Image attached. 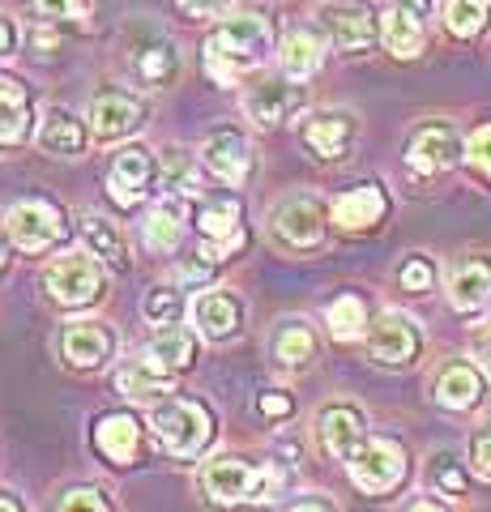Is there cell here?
Returning a JSON list of instances; mask_svg holds the SVG:
<instances>
[{
    "label": "cell",
    "mask_w": 491,
    "mask_h": 512,
    "mask_svg": "<svg viewBox=\"0 0 491 512\" xmlns=\"http://www.w3.org/2000/svg\"><path fill=\"white\" fill-rule=\"evenodd\" d=\"M269 52V18L257 9H240L227 13L223 22L210 30L205 39V64L223 86H231L240 73L257 69Z\"/></svg>",
    "instance_id": "obj_1"
},
{
    "label": "cell",
    "mask_w": 491,
    "mask_h": 512,
    "mask_svg": "<svg viewBox=\"0 0 491 512\" xmlns=\"http://www.w3.org/2000/svg\"><path fill=\"white\" fill-rule=\"evenodd\" d=\"M201 487L214 504H269L282 491L274 466H252L248 457H214L201 470Z\"/></svg>",
    "instance_id": "obj_2"
},
{
    "label": "cell",
    "mask_w": 491,
    "mask_h": 512,
    "mask_svg": "<svg viewBox=\"0 0 491 512\" xmlns=\"http://www.w3.org/2000/svg\"><path fill=\"white\" fill-rule=\"evenodd\" d=\"M150 427H154L158 444H163L171 457H180V461L201 457L205 448H210V440H214L210 410H205L201 402H188V397H167L163 406H154Z\"/></svg>",
    "instance_id": "obj_3"
},
{
    "label": "cell",
    "mask_w": 491,
    "mask_h": 512,
    "mask_svg": "<svg viewBox=\"0 0 491 512\" xmlns=\"http://www.w3.org/2000/svg\"><path fill=\"white\" fill-rule=\"evenodd\" d=\"M346 470H351V483L368 495H389L393 487L406 478V448L389 436H368L363 440L351 461H346Z\"/></svg>",
    "instance_id": "obj_4"
},
{
    "label": "cell",
    "mask_w": 491,
    "mask_h": 512,
    "mask_svg": "<svg viewBox=\"0 0 491 512\" xmlns=\"http://www.w3.org/2000/svg\"><path fill=\"white\" fill-rule=\"evenodd\" d=\"M43 286L60 308H86V303L103 295V261L90 252H69L47 265Z\"/></svg>",
    "instance_id": "obj_5"
},
{
    "label": "cell",
    "mask_w": 491,
    "mask_h": 512,
    "mask_svg": "<svg viewBox=\"0 0 491 512\" xmlns=\"http://www.w3.org/2000/svg\"><path fill=\"white\" fill-rule=\"evenodd\" d=\"M423 350V333L406 312H385L368 329V355L380 367H410Z\"/></svg>",
    "instance_id": "obj_6"
},
{
    "label": "cell",
    "mask_w": 491,
    "mask_h": 512,
    "mask_svg": "<svg viewBox=\"0 0 491 512\" xmlns=\"http://www.w3.org/2000/svg\"><path fill=\"white\" fill-rule=\"evenodd\" d=\"M5 231L22 252H47L65 235V214L47 201H18L5 214Z\"/></svg>",
    "instance_id": "obj_7"
},
{
    "label": "cell",
    "mask_w": 491,
    "mask_h": 512,
    "mask_svg": "<svg viewBox=\"0 0 491 512\" xmlns=\"http://www.w3.org/2000/svg\"><path fill=\"white\" fill-rule=\"evenodd\" d=\"M197 231L205 235L201 252L210 261H223V256L244 248V227H240V201L235 197H210L197 205Z\"/></svg>",
    "instance_id": "obj_8"
},
{
    "label": "cell",
    "mask_w": 491,
    "mask_h": 512,
    "mask_svg": "<svg viewBox=\"0 0 491 512\" xmlns=\"http://www.w3.org/2000/svg\"><path fill=\"white\" fill-rule=\"evenodd\" d=\"M274 235L278 244H287L291 252H308L325 244V210L312 197H287L274 210Z\"/></svg>",
    "instance_id": "obj_9"
},
{
    "label": "cell",
    "mask_w": 491,
    "mask_h": 512,
    "mask_svg": "<svg viewBox=\"0 0 491 512\" xmlns=\"http://www.w3.org/2000/svg\"><path fill=\"white\" fill-rule=\"evenodd\" d=\"M154 175H158V163L146 146H124L116 158H112V171H107V188L120 205H141L150 197L154 188Z\"/></svg>",
    "instance_id": "obj_10"
},
{
    "label": "cell",
    "mask_w": 491,
    "mask_h": 512,
    "mask_svg": "<svg viewBox=\"0 0 491 512\" xmlns=\"http://www.w3.org/2000/svg\"><path fill=\"white\" fill-rule=\"evenodd\" d=\"M457 158H462V141H457L449 124L415 128V137H410V146H406V167L415 175H440V171H449Z\"/></svg>",
    "instance_id": "obj_11"
},
{
    "label": "cell",
    "mask_w": 491,
    "mask_h": 512,
    "mask_svg": "<svg viewBox=\"0 0 491 512\" xmlns=\"http://www.w3.org/2000/svg\"><path fill=\"white\" fill-rule=\"evenodd\" d=\"M86 120L94 128V137L120 141V137L137 133V128L146 124V107H141V99H133V94H124V90H107L86 107Z\"/></svg>",
    "instance_id": "obj_12"
},
{
    "label": "cell",
    "mask_w": 491,
    "mask_h": 512,
    "mask_svg": "<svg viewBox=\"0 0 491 512\" xmlns=\"http://www.w3.org/2000/svg\"><path fill=\"white\" fill-rule=\"evenodd\" d=\"M316 436H321V448L338 461H351L355 448L368 440V423H363V410L359 406H346L334 402L316 414Z\"/></svg>",
    "instance_id": "obj_13"
},
{
    "label": "cell",
    "mask_w": 491,
    "mask_h": 512,
    "mask_svg": "<svg viewBox=\"0 0 491 512\" xmlns=\"http://www.w3.org/2000/svg\"><path fill=\"white\" fill-rule=\"evenodd\" d=\"M449 303L462 316H479L491 308V256H462L449 274Z\"/></svg>",
    "instance_id": "obj_14"
},
{
    "label": "cell",
    "mask_w": 491,
    "mask_h": 512,
    "mask_svg": "<svg viewBox=\"0 0 491 512\" xmlns=\"http://www.w3.org/2000/svg\"><path fill=\"white\" fill-rule=\"evenodd\" d=\"M299 107H304V86L291 82V77L287 82H261V86H252L244 94V111H248V120L257 128L287 124Z\"/></svg>",
    "instance_id": "obj_15"
},
{
    "label": "cell",
    "mask_w": 491,
    "mask_h": 512,
    "mask_svg": "<svg viewBox=\"0 0 491 512\" xmlns=\"http://www.w3.org/2000/svg\"><path fill=\"white\" fill-rule=\"evenodd\" d=\"M316 18L338 52H363L376 43V18L363 5H321Z\"/></svg>",
    "instance_id": "obj_16"
},
{
    "label": "cell",
    "mask_w": 491,
    "mask_h": 512,
    "mask_svg": "<svg viewBox=\"0 0 491 512\" xmlns=\"http://www.w3.org/2000/svg\"><path fill=\"white\" fill-rule=\"evenodd\" d=\"M201 163L210 167L218 180L231 184V188H240L248 180V171H252V150H248V141L235 133V128H218V133L205 137V146H201Z\"/></svg>",
    "instance_id": "obj_17"
},
{
    "label": "cell",
    "mask_w": 491,
    "mask_h": 512,
    "mask_svg": "<svg viewBox=\"0 0 491 512\" xmlns=\"http://www.w3.org/2000/svg\"><path fill=\"white\" fill-rule=\"evenodd\" d=\"M483 393H487L483 372H479V367H474L470 359L445 363V367L436 372V380H432V397H436L440 406H449V410H470V406H479Z\"/></svg>",
    "instance_id": "obj_18"
},
{
    "label": "cell",
    "mask_w": 491,
    "mask_h": 512,
    "mask_svg": "<svg viewBox=\"0 0 491 512\" xmlns=\"http://www.w3.org/2000/svg\"><path fill=\"white\" fill-rule=\"evenodd\" d=\"M304 141L316 158H346L355 146V116L351 111H316L304 124Z\"/></svg>",
    "instance_id": "obj_19"
},
{
    "label": "cell",
    "mask_w": 491,
    "mask_h": 512,
    "mask_svg": "<svg viewBox=\"0 0 491 512\" xmlns=\"http://www.w3.org/2000/svg\"><path fill=\"white\" fill-rule=\"evenodd\" d=\"M193 325L205 333L210 342H227L240 333L244 325V303L227 295V291H205L197 303H193Z\"/></svg>",
    "instance_id": "obj_20"
},
{
    "label": "cell",
    "mask_w": 491,
    "mask_h": 512,
    "mask_svg": "<svg viewBox=\"0 0 491 512\" xmlns=\"http://www.w3.org/2000/svg\"><path fill=\"white\" fill-rule=\"evenodd\" d=\"M385 210H389V197L380 192V184H359L351 192H342L329 214H334V227L342 231H368L385 218Z\"/></svg>",
    "instance_id": "obj_21"
},
{
    "label": "cell",
    "mask_w": 491,
    "mask_h": 512,
    "mask_svg": "<svg viewBox=\"0 0 491 512\" xmlns=\"http://www.w3.org/2000/svg\"><path fill=\"white\" fill-rule=\"evenodd\" d=\"M116 350V333L107 325H94V320H77L65 329V359L73 367H103Z\"/></svg>",
    "instance_id": "obj_22"
},
{
    "label": "cell",
    "mask_w": 491,
    "mask_h": 512,
    "mask_svg": "<svg viewBox=\"0 0 491 512\" xmlns=\"http://www.w3.org/2000/svg\"><path fill=\"white\" fill-rule=\"evenodd\" d=\"M94 444H99V453L107 461L129 466V461L137 457V448H141V427H137L133 414L112 410V414H103V419L94 423Z\"/></svg>",
    "instance_id": "obj_23"
},
{
    "label": "cell",
    "mask_w": 491,
    "mask_h": 512,
    "mask_svg": "<svg viewBox=\"0 0 491 512\" xmlns=\"http://www.w3.org/2000/svg\"><path fill=\"white\" fill-rule=\"evenodd\" d=\"M39 146L56 158H77L86 150V124L65 107H52L39 124Z\"/></svg>",
    "instance_id": "obj_24"
},
{
    "label": "cell",
    "mask_w": 491,
    "mask_h": 512,
    "mask_svg": "<svg viewBox=\"0 0 491 512\" xmlns=\"http://www.w3.org/2000/svg\"><path fill=\"white\" fill-rule=\"evenodd\" d=\"M321 56H325V43L304 26L287 30V39H282V47H278V64L291 82H308V77L321 69Z\"/></svg>",
    "instance_id": "obj_25"
},
{
    "label": "cell",
    "mask_w": 491,
    "mask_h": 512,
    "mask_svg": "<svg viewBox=\"0 0 491 512\" xmlns=\"http://www.w3.org/2000/svg\"><path fill=\"white\" fill-rule=\"evenodd\" d=\"M269 350H274V359L282 367L299 372V367H312V359H316V333L308 320H282L274 329V338H269Z\"/></svg>",
    "instance_id": "obj_26"
},
{
    "label": "cell",
    "mask_w": 491,
    "mask_h": 512,
    "mask_svg": "<svg viewBox=\"0 0 491 512\" xmlns=\"http://www.w3.org/2000/svg\"><path fill=\"white\" fill-rule=\"evenodd\" d=\"M30 133V94L22 82L0 73V146H18Z\"/></svg>",
    "instance_id": "obj_27"
},
{
    "label": "cell",
    "mask_w": 491,
    "mask_h": 512,
    "mask_svg": "<svg viewBox=\"0 0 491 512\" xmlns=\"http://www.w3.org/2000/svg\"><path fill=\"white\" fill-rule=\"evenodd\" d=\"M141 239L150 252H176L184 239V210L176 201H158L141 218Z\"/></svg>",
    "instance_id": "obj_28"
},
{
    "label": "cell",
    "mask_w": 491,
    "mask_h": 512,
    "mask_svg": "<svg viewBox=\"0 0 491 512\" xmlns=\"http://www.w3.org/2000/svg\"><path fill=\"white\" fill-rule=\"evenodd\" d=\"M146 355L158 363V367H167L171 376L176 372H184L188 363L197 359V338H193V329H180V325H163L150 338V346H146Z\"/></svg>",
    "instance_id": "obj_29"
},
{
    "label": "cell",
    "mask_w": 491,
    "mask_h": 512,
    "mask_svg": "<svg viewBox=\"0 0 491 512\" xmlns=\"http://www.w3.org/2000/svg\"><path fill=\"white\" fill-rule=\"evenodd\" d=\"M380 39H385V47L398 60H415L423 52V18H415V13H406L393 5L385 18H380Z\"/></svg>",
    "instance_id": "obj_30"
},
{
    "label": "cell",
    "mask_w": 491,
    "mask_h": 512,
    "mask_svg": "<svg viewBox=\"0 0 491 512\" xmlns=\"http://www.w3.org/2000/svg\"><path fill=\"white\" fill-rule=\"evenodd\" d=\"M116 389L124 397H158V393L167 397L171 389H176V380H171L167 367H158L154 359H133L116 372Z\"/></svg>",
    "instance_id": "obj_31"
},
{
    "label": "cell",
    "mask_w": 491,
    "mask_h": 512,
    "mask_svg": "<svg viewBox=\"0 0 491 512\" xmlns=\"http://www.w3.org/2000/svg\"><path fill=\"white\" fill-rule=\"evenodd\" d=\"M82 235H86V244L94 248V256H99L107 269H116V274L129 269V244H124V235L116 231V222H107L99 214H86L82 218Z\"/></svg>",
    "instance_id": "obj_32"
},
{
    "label": "cell",
    "mask_w": 491,
    "mask_h": 512,
    "mask_svg": "<svg viewBox=\"0 0 491 512\" xmlns=\"http://www.w3.org/2000/svg\"><path fill=\"white\" fill-rule=\"evenodd\" d=\"M180 69V56H176V43L171 39H154L137 52V77L141 86H167Z\"/></svg>",
    "instance_id": "obj_33"
},
{
    "label": "cell",
    "mask_w": 491,
    "mask_h": 512,
    "mask_svg": "<svg viewBox=\"0 0 491 512\" xmlns=\"http://www.w3.org/2000/svg\"><path fill=\"white\" fill-rule=\"evenodd\" d=\"M325 325L338 342H355L359 333H368V308H363L359 295H338L325 308Z\"/></svg>",
    "instance_id": "obj_34"
},
{
    "label": "cell",
    "mask_w": 491,
    "mask_h": 512,
    "mask_svg": "<svg viewBox=\"0 0 491 512\" xmlns=\"http://www.w3.org/2000/svg\"><path fill=\"white\" fill-rule=\"evenodd\" d=\"M487 22H491V0H449L445 5V26L457 39L483 35Z\"/></svg>",
    "instance_id": "obj_35"
},
{
    "label": "cell",
    "mask_w": 491,
    "mask_h": 512,
    "mask_svg": "<svg viewBox=\"0 0 491 512\" xmlns=\"http://www.w3.org/2000/svg\"><path fill=\"white\" fill-rule=\"evenodd\" d=\"M158 175H163V188L167 192H180V197H193V192L201 188L197 184V163L193 154H188L184 146H171L163 154V163H158Z\"/></svg>",
    "instance_id": "obj_36"
},
{
    "label": "cell",
    "mask_w": 491,
    "mask_h": 512,
    "mask_svg": "<svg viewBox=\"0 0 491 512\" xmlns=\"http://www.w3.org/2000/svg\"><path fill=\"white\" fill-rule=\"evenodd\" d=\"M180 312H184V299H180L176 286H150L146 299H141V316H146L150 325H158V329L176 325Z\"/></svg>",
    "instance_id": "obj_37"
},
{
    "label": "cell",
    "mask_w": 491,
    "mask_h": 512,
    "mask_svg": "<svg viewBox=\"0 0 491 512\" xmlns=\"http://www.w3.org/2000/svg\"><path fill=\"white\" fill-rule=\"evenodd\" d=\"M398 282H402V291H410V295H427L436 286V265L427 261L423 252L406 256V261L398 265Z\"/></svg>",
    "instance_id": "obj_38"
},
{
    "label": "cell",
    "mask_w": 491,
    "mask_h": 512,
    "mask_svg": "<svg viewBox=\"0 0 491 512\" xmlns=\"http://www.w3.org/2000/svg\"><path fill=\"white\" fill-rule=\"evenodd\" d=\"M214 274H218V261H210L205 252L201 256H188V261H180V269H176L180 286H188V291H201V286H210Z\"/></svg>",
    "instance_id": "obj_39"
},
{
    "label": "cell",
    "mask_w": 491,
    "mask_h": 512,
    "mask_svg": "<svg viewBox=\"0 0 491 512\" xmlns=\"http://www.w3.org/2000/svg\"><path fill=\"white\" fill-rule=\"evenodd\" d=\"M52 512H112V504H107L103 491L77 487V491H69L65 500H60V508H52Z\"/></svg>",
    "instance_id": "obj_40"
},
{
    "label": "cell",
    "mask_w": 491,
    "mask_h": 512,
    "mask_svg": "<svg viewBox=\"0 0 491 512\" xmlns=\"http://www.w3.org/2000/svg\"><path fill=\"white\" fill-rule=\"evenodd\" d=\"M432 483H436L440 491H449V495H462V491H466V474L457 470L453 457H440L436 466H432Z\"/></svg>",
    "instance_id": "obj_41"
},
{
    "label": "cell",
    "mask_w": 491,
    "mask_h": 512,
    "mask_svg": "<svg viewBox=\"0 0 491 512\" xmlns=\"http://www.w3.org/2000/svg\"><path fill=\"white\" fill-rule=\"evenodd\" d=\"M466 158H470V163L479 167V171L487 175V180H491V124H483L479 133H474V137L466 141Z\"/></svg>",
    "instance_id": "obj_42"
},
{
    "label": "cell",
    "mask_w": 491,
    "mask_h": 512,
    "mask_svg": "<svg viewBox=\"0 0 491 512\" xmlns=\"http://www.w3.org/2000/svg\"><path fill=\"white\" fill-rule=\"evenodd\" d=\"M470 470L491 483V427H483L479 436L470 440Z\"/></svg>",
    "instance_id": "obj_43"
},
{
    "label": "cell",
    "mask_w": 491,
    "mask_h": 512,
    "mask_svg": "<svg viewBox=\"0 0 491 512\" xmlns=\"http://www.w3.org/2000/svg\"><path fill=\"white\" fill-rule=\"evenodd\" d=\"M257 410L265 414V419H287V414H291V397L282 389H265L257 397Z\"/></svg>",
    "instance_id": "obj_44"
},
{
    "label": "cell",
    "mask_w": 491,
    "mask_h": 512,
    "mask_svg": "<svg viewBox=\"0 0 491 512\" xmlns=\"http://www.w3.org/2000/svg\"><path fill=\"white\" fill-rule=\"evenodd\" d=\"M35 9L47 13V18H82L86 0H35Z\"/></svg>",
    "instance_id": "obj_45"
},
{
    "label": "cell",
    "mask_w": 491,
    "mask_h": 512,
    "mask_svg": "<svg viewBox=\"0 0 491 512\" xmlns=\"http://www.w3.org/2000/svg\"><path fill=\"white\" fill-rule=\"evenodd\" d=\"M18 26H13L9 13H0V60H9L13 52H18Z\"/></svg>",
    "instance_id": "obj_46"
},
{
    "label": "cell",
    "mask_w": 491,
    "mask_h": 512,
    "mask_svg": "<svg viewBox=\"0 0 491 512\" xmlns=\"http://www.w3.org/2000/svg\"><path fill=\"white\" fill-rule=\"evenodd\" d=\"M184 13H193V18H210V13H223L227 0H176Z\"/></svg>",
    "instance_id": "obj_47"
},
{
    "label": "cell",
    "mask_w": 491,
    "mask_h": 512,
    "mask_svg": "<svg viewBox=\"0 0 491 512\" xmlns=\"http://www.w3.org/2000/svg\"><path fill=\"white\" fill-rule=\"evenodd\" d=\"M470 346H474V355H479L487 367H491V320H487V325H479V329H474L470 333Z\"/></svg>",
    "instance_id": "obj_48"
},
{
    "label": "cell",
    "mask_w": 491,
    "mask_h": 512,
    "mask_svg": "<svg viewBox=\"0 0 491 512\" xmlns=\"http://www.w3.org/2000/svg\"><path fill=\"white\" fill-rule=\"evenodd\" d=\"M287 512H334V504H329V500H316V495H308V500L291 504Z\"/></svg>",
    "instance_id": "obj_49"
},
{
    "label": "cell",
    "mask_w": 491,
    "mask_h": 512,
    "mask_svg": "<svg viewBox=\"0 0 491 512\" xmlns=\"http://www.w3.org/2000/svg\"><path fill=\"white\" fill-rule=\"evenodd\" d=\"M402 512H449V508H445V504H436L432 495H419V500H410Z\"/></svg>",
    "instance_id": "obj_50"
},
{
    "label": "cell",
    "mask_w": 491,
    "mask_h": 512,
    "mask_svg": "<svg viewBox=\"0 0 491 512\" xmlns=\"http://www.w3.org/2000/svg\"><path fill=\"white\" fill-rule=\"evenodd\" d=\"M398 9H406V13H415V18H427L432 13V0H393Z\"/></svg>",
    "instance_id": "obj_51"
},
{
    "label": "cell",
    "mask_w": 491,
    "mask_h": 512,
    "mask_svg": "<svg viewBox=\"0 0 491 512\" xmlns=\"http://www.w3.org/2000/svg\"><path fill=\"white\" fill-rule=\"evenodd\" d=\"M0 512H22L18 495H13V491H0Z\"/></svg>",
    "instance_id": "obj_52"
},
{
    "label": "cell",
    "mask_w": 491,
    "mask_h": 512,
    "mask_svg": "<svg viewBox=\"0 0 491 512\" xmlns=\"http://www.w3.org/2000/svg\"><path fill=\"white\" fill-rule=\"evenodd\" d=\"M5 239H9V231H0V265H5Z\"/></svg>",
    "instance_id": "obj_53"
}]
</instances>
